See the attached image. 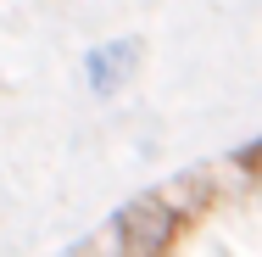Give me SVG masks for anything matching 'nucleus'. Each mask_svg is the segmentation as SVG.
Wrapping results in <instances>:
<instances>
[{
    "instance_id": "obj_2",
    "label": "nucleus",
    "mask_w": 262,
    "mask_h": 257,
    "mask_svg": "<svg viewBox=\"0 0 262 257\" xmlns=\"http://www.w3.org/2000/svg\"><path fill=\"white\" fill-rule=\"evenodd\" d=\"M162 202H167V212L179 218V224H190V218H201L212 202H217V190L207 185V173H179L173 185H162L157 190Z\"/></svg>"
},
{
    "instance_id": "obj_1",
    "label": "nucleus",
    "mask_w": 262,
    "mask_h": 257,
    "mask_svg": "<svg viewBox=\"0 0 262 257\" xmlns=\"http://www.w3.org/2000/svg\"><path fill=\"white\" fill-rule=\"evenodd\" d=\"M140 56H145V45H140L134 34H117V39L90 45V51H84V90H90V95H101V101H112V95L134 78Z\"/></svg>"
}]
</instances>
